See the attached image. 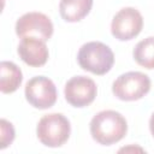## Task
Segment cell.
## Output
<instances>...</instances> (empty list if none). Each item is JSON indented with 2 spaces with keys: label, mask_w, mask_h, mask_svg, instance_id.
<instances>
[{
  "label": "cell",
  "mask_w": 154,
  "mask_h": 154,
  "mask_svg": "<svg viewBox=\"0 0 154 154\" xmlns=\"http://www.w3.org/2000/svg\"><path fill=\"white\" fill-rule=\"evenodd\" d=\"M149 129H150V132H152V135L154 137V113L152 114V117L149 119Z\"/></svg>",
  "instance_id": "obj_14"
},
{
  "label": "cell",
  "mask_w": 154,
  "mask_h": 154,
  "mask_svg": "<svg viewBox=\"0 0 154 154\" xmlns=\"http://www.w3.org/2000/svg\"><path fill=\"white\" fill-rule=\"evenodd\" d=\"M77 60L83 70L101 76L112 69L114 54L107 45L99 41H91L84 43L79 48Z\"/></svg>",
  "instance_id": "obj_2"
},
{
  "label": "cell",
  "mask_w": 154,
  "mask_h": 154,
  "mask_svg": "<svg viewBox=\"0 0 154 154\" xmlns=\"http://www.w3.org/2000/svg\"><path fill=\"white\" fill-rule=\"evenodd\" d=\"M97 93L95 82L85 76H75L65 84L64 94L66 101L73 107H85L90 105Z\"/></svg>",
  "instance_id": "obj_7"
},
{
  "label": "cell",
  "mask_w": 154,
  "mask_h": 154,
  "mask_svg": "<svg viewBox=\"0 0 154 154\" xmlns=\"http://www.w3.org/2000/svg\"><path fill=\"white\" fill-rule=\"evenodd\" d=\"M150 89V79L138 71H130L120 75L112 84L113 94L123 101L142 99Z\"/></svg>",
  "instance_id": "obj_4"
},
{
  "label": "cell",
  "mask_w": 154,
  "mask_h": 154,
  "mask_svg": "<svg viewBox=\"0 0 154 154\" xmlns=\"http://www.w3.org/2000/svg\"><path fill=\"white\" fill-rule=\"evenodd\" d=\"M0 90L4 94L16 91L22 81L23 75L20 69L12 61H1L0 64Z\"/></svg>",
  "instance_id": "obj_11"
},
{
  "label": "cell",
  "mask_w": 154,
  "mask_h": 154,
  "mask_svg": "<svg viewBox=\"0 0 154 154\" xmlns=\"http://www.w3.org/2000/svg\"><path fill=\"white\" fill-rule=\"evenodd\" d=\"M93 0H60L59 12L64 20L75 23L83 19L91 10Z\"/></svg>",
  "instance_id": "obj_10"
},
{
  "label": "cell",
  "mask_w": 154,
  "mask_h": 154,
  "mask_svg": "<svg viewBox=\"0 0 154 154\" xmlns=\"http://www.w3.org/2000/svg\"><path fill=\"white\" fill-rule=\"evenodd\" d=\"M16 32L19 37L35 36L47 41L53 34V24L46 14L41 12H29L17 20Z\"/></svg>",
  "instance_id": "obj_8"
},
{
  "label": "cell",
  "mask_w": 154,
  "mask_h": 154,
  "mask_svg": "<svg viewBox=\"0 0 154 154\" xmlns=\"http://www.w3.org/2000/svg\"><path fill=\"white\" fill-rule=\"evenodd\" d=\"M37 137L47 147H60L70 137L71 126L69 119L60 113L43 116L37 124Z\"/></svg>",
  "instance_id": "obj_3"
},
{
  "label": "cell",
  "mask_w": 154,
  "mask_h": 154,
  "mask_svg": "<svg viewBox=\"0 0 154 154\" xmlns=\"http://www.w3.org/2000/svg\"><path fill=\"white\" fill-rule=\"evenodd\" d=\"M18 54L25 64L32 67L42 66L48 60L46 41L35 36L22 37V41L18 45Z\"/></svg>",
  "instance_id": "obj_9"
},
{
  "label": "cell",
  "mask_w": 154,
  "mask_h": 154,
  "mask_svg": "<svg viewBox=\"0 0 154 154\" xmlns=\"http://www.w3.org/2000/svg\"><path fill=\"white\" fill-rule=\"evenodd\" d=\"M134 59L146 69H154V36L140 41L134 49Z\"/></svg>",
  "instance_id": "obj_12"
},
{
  "label": "cell",
  "mask_w": 154,
  "mask_h": 154,
  "mask_svg": "<svg viewBox=\"0 0 154 154\" xmlns=\"http://www.w3.org/2000/svg\"><path fill=\"white\" fill-rule=\"evenodd\" d=\"M25 97L35 108L46 109L55 103L57 88L48 77L36 76L28 81L25 85Z\"/></svg>",
  "instance_id": "obj_5"
},
{
  "label": "cell",
  "mask_w": 154,
  "mask_h": 154,
  "mask_svg": "<svg viewBox=\"0 0 154 154\" xmlns=\"http://www.w3.org/2000/svg\"><path fill=\"white\" fill-rule=\"evenodd\" d=\"M142 26V14L134 7H124L113 17L111 31L116 38L120 41H128L136 37L141 32Z\"/></svg>",
  "instance_id": "obj_6"
},
{
  "label": "cell",
  "mask_w": 154,
  "mask_h": 154,
  "mask_svg": "<svg viewBox=\"0 0 154 154\" xmlns=\"http://www.w3.org/2000/svg\"><path fill=\"white\" fill-rule=\"evenodd\" d=\"M128 131L125 118L116 111L107 109L95 114L90 122L91 137L100 144L111 146L120 141Z\"/></svg>",
  "instance_id": "obj_1"
},
{
  "label": "cell",
  "mask_w": 154,
  "mask_h": 154,
  "mask_svg": "<svg viewBox=\"0 0 154 154\" xmlns=\"http://www.w3.org/2000/svg\"><path fill=\"white\" fill-rule=\"evenodd\" d=\"M0 129H1V146L0 148L4 149L8 144L12 143L14 138V129L11 123H8L6 119H1L0 122Z\"/></svg>",
  "instance_id": "obj_13"
}]
</instances>
